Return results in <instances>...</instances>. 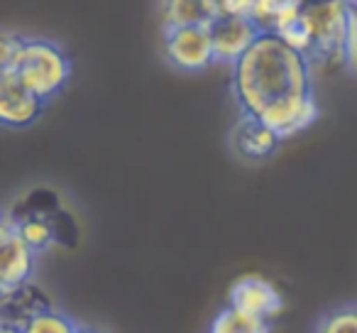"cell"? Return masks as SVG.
<instances>
[{
	"label": "cell",
	"mask_w": 357,
	"mask_h": 333,
	"mask_svg": "<svg viewBox=\"0 0 357 333\" xmlns=\"http://www.w3.org/2000/svg\"><path fill=\"white\" fill-rule=\"evenodd\" d=\"M162 59L181 74H201L215 64L211 25L164 27Z\"/></svg>",
	"instance_id": "277c9868"
},
{
	"label": "cell",
	"mask_w": 357,
	"mask_h": 333,
	"mask_svg": "<svg viewBox=\"0 0 357 333\" xmlns=\"http://www.w3.org/2000/svg\"><path fill=\"white\" fill-rule=\"evenodd\" d=\"M313 3H328V0H306V6H313Z\"/></svg>",
	"instance_id": "ffe728a7"
},
{
	"label": "cell",
	"mask_w": 357,
	"mask_h": 333,
	"mask_svg": "<svg viewBox=\"0 0 357 333\" xmlns=\"http://www.w3.org/2000/svg\"><path fill=\"white\" fill-rule=\"evenodd\" d=\"M8 219L15 223L17 233L22 235V240H25L27 245H30L32 250H35L37 255L40 253H47V250L52 248V245L59 240V235H56V225L52 219H47L45 214H35V211H25V214H10L8 211Z\"/></svg>",
	"instance_id": "8fae6325"
},
{
	"label": "cell",
	"mask_w": 357,
	"mask_h": 333,
	"mask_svg": "<svg viewBox=\"0 0 357 333\" xmlns=\"http://www.w3.org/2000/svg\"><path fill=\"white\" fill-rule=\"evenodd\" d=\"M0 74H13L50 103L69 86L74 61L66 47L52 37L6 30L0 40Z\"/></svg>",
	"instance_id": "7a4b0ae2"
},
{
	"label": "cell",
	"mask_w": 357,
	"mask_h": 333,
	"mask_svg": "<svg viewBox=\"0 0 357 333\" xmlns=\"http://www.w3.org/2000/svg\"><path fill=\"white\" fill-rule=\"evenodd\" d=\"M218 15H240V17H252L257 0H213Z\"/></svg>",
	"instance_id": "e0dca14e"
},
{
	"label": "cell",
	"mask_w": 357,
	"mask_h": 333,
	"mask_svg": "<svg viewBox=\"0 0 357 333\" xmlns=\"http://www.w3.org/2000/svg\"><path fill=\"white\" fill-rule=\"evenodd\" d=\"M208 333H272V321L250 316V313L225 304L208 323Z\"/></svg>",
	"instance_id": "4fadbf2b"
},
{
	"label": "cell",
	"mask_w": 357,
	"mask_h": 333,
	"mask_svg": "<svg viewBox=\"0 0 357 333\" xmlns=\"http://www.w3.org/2000/svg\"><path fill=\"white\" fill-rule=\"evenodd\" d=\"M306 17L311 25L313 66H345L347 54V0H328L306 6Z\"/></svg>",
	"instance_id": "3957f363"
},
{
	"label": "cell",
	"mask_w": 357,
	"mask_h": 333,
	"mask_svg": "<svg viewBox=\"0 0 357 333\" xmlns=\"http://www.w3.org/2000/svg\"><path fill=\"white\" fill-rule=\"evenodd\" d=\"M47 103L32 94L13 74H0V123L10 130H22L42 118Z\"/></svg>",
	"instance_id": "9c48e42d"
},
{
	"label": "cell",
	"mask_w": 357,
	"mask_h": 333,
	"mask_svg": "<svg viewBox=\"0 0 357 333\" xmlns=\"http://www.w3.org/2000/svg\"><path fill=\"white\" fill-rule=\"evenodd\" d=\"M218 17L213 0H159V20L164 27L211 25Z\"/></svg>",
	"instance_id": "30bf717a"
},
{
	"label": "cell",
	"mask_w": 357,
	"mask_h": 333,
	"mask_svg": "<svg viewBox=\"0 0 357 333\" xmlns=\"http://www.w3.org/2000/svg\"><path fill=\"white\" fill-rule=\"evenodd\" d=\"M306 8V0H257L252 13V20L262 30L277 32L294 17H298Z\"/></svg>",
	"instance_id": "7c38bea8"
},
{
	"label": "cell",
	"mask_w": 357,
	"mask_h": 333,
	"mask_svg": "<svg viewBox=\"0 0 357 333\" xmlns=\"http://www.w3.org/2000/svg\"><path fill=\"white\" fill-rule=\"evenodd\" d=\"M79 323L69 316L66 311L56 306H50L45 311L35 313L30 321H25L20 326L22 333H76Z\"/></svg>",
	"instance_id": "5bb4252c"
},
{
	"label": "cell",
	"mask_w": 357,
	"mask_h": 333,
	"mask_svg": "<svg viewBox=\"0 0 357 333\" xmlns=\"http://www.w3.org/2000/svg\"><path fill=\"white\" fill-rule=\"evenodd\" d=\"M311 333H357V304H342L326 311Z\"/></svg>",
	"instance_id": "9a60e30c"
},
{
	"label": "cell",
	"mask_w": 357,
	"mask_h": 333,
	"mask_svg": "<svg viewBox=\"0 0 357 333\" xmlns=\"http://www.w3.org/2000/svg\"><path fill=\"white\" fill-rule=\"evenodd\" d=\"M284 140L269 128L264 120L252 118V115L238 113L233 128L228 135L230 152L240 159V162L248 164H259L267 162L269 157L277 154V149L282 147Z\"/></svg>",
	"instance_id": "52a82bcc"
},
{
	"label": "cell",
	"mask_w": 357,
	"mask_h": 333,
	"mask_svg": "<svg viewBox=\"0 0 357 333\" xmlns=\"http://www.w3.org/2000/svg\"><path fill=\"white\" fill-rule=\"evenodd\" d=\"M0 333H22L17 326H13V323H3V328H0Z\"/></svg>",
	"instance_id": "ac0fdd59"
},
{
	"label": "cell",
	"mask_w": 357,
	"mask_h": 333,
	"mask_svg": "<svg viewBox=\"0 0 357 333\" xmlns=\"http://www.w3.org/2000/svg\"><path fill=\"white\" fill-rule=\"evenodd\" d=\"M37 269V253L22 240L15 223L3 216L0 223V294L15 292L32 282Z\"/></svg>",
	"instance_id": "5b68a950"
},
{
	"label": "cell",
	"mask_w": 357,
	"mask_h": 333,
	"mask_svg": "<svg viewBox=\"0 0 357 333\" xmlns=\"http://www.w3.org/2000/svg\"><path fill=\"white\" fill-rule=\"evenodd\" d=\"M345 69L357 79V0H347V54Z\"/></svg>",
	"instance_id": "2e32d148"
},
{
	"label": "cell",
	"mask_w": 357,
	"mask_h": 333,
	"mask_svg": "<svg viewBox=\"0 0 357 333\" xmlns=\"http://www.w3.org/2000/svg\"><path fill=\"white\" fill-rule=\"evenodd\" d=\"M262 27L252 17L240 15H218L211 22V37H213L215 64L233 66L245 52L250 50Z\"/></svg>",
	"instance_id": "ba28073f"
},
{
	"label": "cell",
	"mask_w": 357,
	"mask_h": 333,
	"mask_svg": "<svg viewBox=\"0 0 357 333\" xmlns=\"http://www.w3.org/2000/svg\"><path fill=\"white\" fill-rule=\"evenodd\" d=\"M76 333H105V331H100V328H93V326H79V328H76Z\"/></svg>",
	"instance_id": "d6986e66"
},
{
	"label": "cell",
	"mask_w": 357,
	"mask_h": 333,
	"mask_svg": "<svg viewBox=\"0 0 357 333\" xmlns=\"http://www.w3.org/2000/svg\"><path fill=\"white\" fill-rule=\"evenodd\" d=\"M230 96L238 113L264 120L282 140L301 135L321 115L311 59L269 30L230 66Z\"/></svg>",
	"instance_id": "6da1fadb"
},
{
	"label": "cell",
	"mask_w": 357,
	"mask_h": 333,
	"mask_svg": "<svg viewBox=\"0 0 357 333\" xmlns=\"http://www.w3.org/2000/svg\"><path fill=\"white\" fill-rule=\"evenodd\" d=\"M228 304L250 316L274 321L284 311V294L262 274H243L228 289Z\"/></svg>",
	"instance_id": "8992f818"
}]
</instances>
